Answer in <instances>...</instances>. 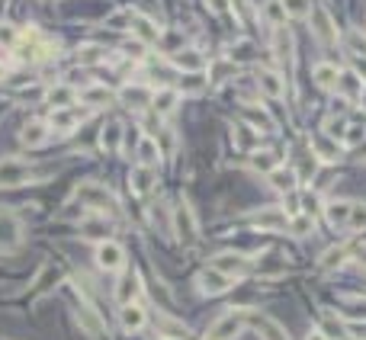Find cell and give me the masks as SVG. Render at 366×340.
<instances>
[{
  "mask_svg": "<svg viewBox=\"0 0 366 340\" xmlns=\"http://www.w3.org/2000/svg\"><path fill=\"white\" fill-rule=\"evenodd\" d=\"M74 199L81 205H87V209L93 212H116L119 209V202H116V196L106 190L103 183H96V180H87V183H81L74 190Z\"/></svg>",
  "mask_w": 366,
  "mask_h": 340,
  "instance_id": "obj_1",
  "label": "cell"
},
{
  "mask_svg": "<svg viewBox=\"0 0 366 340\" xmlns=\"http://www.w3.org/2000/svg\"><path fill=\"white\" fill-rule=\"evenodd\" d=\"M171 231H177V241L180 244H193L199 237V222H196V212L186 199H180L177 209L171 212Z\"/></svg>",
  "mask_w": 366,
  "mask_h": 340,
  "instance_id": "obj_2",
  "label": "cell"
},
{
  "mask_svg": "<svg viewBox=\"0 0 366 340\" xmlns=\"http://www.w3.org/2000/svg\"><path fill=\"white\" fill-rule=\"evenodd\" d=\"M250 314L248 311H225L222 318L212 324V334H209V340H235L238 334H241V327H244V321H248Z\"/></svg>",
  "mask_w": 366,
  "mask_h": 340,
  "instance_id": "obj_3",
  "label": "cell"
},
{
  "mask_svg": "<svg viewBox=\"0 0 366 340\" xmlns=\"http://www.w3.org/2000/svg\"><path fill=\"white\" fill-rule=\"evenodd\" d=\"M87 119V109H74V106H64V109H51L49 115V128L58 135H71L74 128H81V122Z\"/></svg>",
  "mask_w": 366,
  "mask_h": 340,
  "instance_id": "obj_4",
  "label": "cell"
},
{
  "mask_svg": "<svg viewBox=\"0 0 366 340\" xmlns=\"http://www.w3.org/2000/svg\"><path fill=\"white\" fill-rule=\"evenodd\" d=\"M32 180V167L19 158H4L0 160V186H23Z\"/></svg>",
  "mask_w": 366,
  "mask_h": 340,
  "instance_id": "obj_5",
  "label": "cell"
},
{
  "mask_svg": "<svg viewBox=\"0 0 366 340\" xmlns=\"http://www.w3.org/2000/svg\"><path fill=\"white\" fill-rule=\"evenodd\" d=\"M23 241V225L10 209H0V250H13Z\"/></svg>",
  "mask_w": 366,
  "mask_h": 340,
  "instance_id": "obj_6",
  "label": "cell"
},
{
  "mask_svg": "<svg viewBox=\"0 0 366 340\" xmlns=\"http://www.w3.org/2000/svg\"><path fill=\"white\" fill-rule=\"evenodd\" d=\"M196 286L203 295H222L231 289V276H225L222 269H215V267H205L203 273L196 276Z\"/></svg>",
  "mask_w": 366,
  "mask_h": 340,
  "instance_id": "obj_7",
  "label": "cell"
},
{
  "mask_svg": "<svg viewBox=\"0 0 366 340\" xmlns=\"http://www.w3.org/2000/svg\"><path fill=\"white\" fill-rule=\"evenodd\" d=\"M250 222H254L260 231H283V228H289V215H286V209H280V205H267V209L254 212V215H250Z\"/></svg>",
  "mask_w": 366,
  "mask_h": 340,
  "instance_id": "obj_8",
  "label": "cell"
},
{
  "mask_svg": "<svg viewBox=\"0 0 366 340\" xmlns=\"http://www.w3.org/2000/svg\"><path fill=\"white\" fill-rule=\"evenodd\" d=\"M122 263H126V250H122L116 241L96 244V267H100V269L113 273V269H122Z\"/></svg>",
  "mask_w": 366,
  "mask_h": 340,
  "instance_id": "obj_9",
  "label": "cell"
},
{
  "mask_svg": "<svg viewBox=\"0 0 366 340\" xmlns=\"http://www.w3.org/2000/svg\"><path fill=\"white\" fill-rule=\"evenodd\" d=\"M74 318H77V324H81V331L90 334V337H100V334H103V318L96 314V308L90 305V302H83V299L77 302Z\"/></svg>",
  "mask_w": 366,
  "mask_h": 340,
  "instance_id": "obj_10",
  "label": "cell"
},
{
  "mask_svg": "<svg viewBox=\"0 0 366 340\" xmlns=\"http://www.w3.org/2000/svg\"><path fill=\"white\" fill-rule=\"evenodd\" d=\"M312 32L318 36V42H325V45H334V42H337V29H334V19H331V13H327L325 6H315V10H312Z\"/></svg>",
  "mask_w": 366,
  "mask_h": 340,
  "instance_id": "obj_11",
  "label": "cell"
},
{
  "mask_svg": "<svg viewBox=\"0 0 366 340\" xmlns=\"http://www.w3.org/2000/svg\"><path fill=\"white\" fill-rule=\"evenodd\" d=\"M337 93L344 96V100H350V103L363 100V93H366L363 77H360L357 71H340V77H337Z\"/></svg>",
  "mask_w": 366,
  "mask_h": 340,
  "instance_id": "obj_12",
  "label": "cell"
},
{
  "mask_svg": "<svg viewBox=\"0 0 366 340\" xmlns=\"http://www.w3.org/2000/svg\"><path fill=\"white\" fill-rule=\"evenodd\" d=\"M132 36H135V42H141V45H154V42H161L164 29H161L154 19L138 16V13H135V19H132Z\"/></svg>",
  "mask_w": 366,
  "mask_h": 340,
  "instance_id": "obj_13",
  "label": "cell"
},
{
  "mask_svg": "<svg viewBox=\"0 0 366 340\" xmlns=\"http://www.w3.org/2000/svg\"><path fill=\"white\" fill-rule=\"evenodd\" d=\"M77 100H81V90L71 87V83H55V87L45 90V103H51V109L74 106Z\"/></svg>",
  "mask_w": 366,
  "mask_h": 340,
  "instance_id": "obj_14",
  "label": "cell"
},
{
  "mask_svg": "<svg viewBox=\"0 0 366 340\" xmlns=\"http://www.w3.org/2000/svg\"><path fill=\"white\" fill-rule=\"evenodd\" d=\"M350 215H353L350 199H331V202L325 205V218L331 228H347V225H350Z\"/></svg>",
  "mask_w": 366,
  "mask_h": 340,
  "instance_id": "obj_15",
  "label": "cell"
},
{
  "mask_svg": "<svg viewBox=\"0 0 366 340\" xmlns=\"http://www.w3.org/2000/svg\"><path fill=\"white\" fill-rule=\"evenodd\" d=\"M119 100L132 109H145L148 103L154 100V90L145 87V83H126V87L119 90Z\"/></svg>",
  "mask_w": 366,
  "mask_h": 340,
  "instance_id": "obj_16",
  "label": "cell"
},
{
  "mask_svg": "<svg viewBox=\"0 0 366 340\" xmlns=\"http://www.w3.org/2000/svg\"><path fill=\"white\" fill-rule=\"evenodd\" d=\"M49 135H51V128H49V122H26L23 128H19V141H23L26 148H42L45 141H49Z\"/></svg>",
  "mask_w": 366,
  "mask_h": 340,
  "instance_id": "obj_17",
  "label": "cell"
},
{
  "mask_svg": "<svg viewBox=\"0 0 366 340\" xmlns=\"http://www.w3.org/2000/svg\"><path fill=\"white\" fill-rule=\"evenodd\" d=\"M141 295V276L138 273H126L119 282H116V302L119 305H132Z\"/></svg>",
  "mask_w": 366,
  "mask_h": 340,
  "instance_id": "obj_18",
  "label": "cell"
},
{
  "mask_svg": "<svg viewBox=\"0 0 366 340\" xmlns=\"http://www.w3.org/2000/svg\"><path fill=\"white\" fill-rule=\"evenodd\" d=\"M215 269H222L225 276H248L250 273V263H248V257H241V254H218L215 257Z\"/></svg>",
  "mask_w": 366,
  "mask_h": 340,
  "instance_id": "obj_19",
  "label": "cell"
},
{
  "mask_svg": "<svg viewBox=\"0 0 366 340\" xmlns=\"http://www.w3.org/2000/svg\"><path fill=\"white\" fill-rule=\"evenodd\" d=\"M254 83H257V90H260V93L273 96V100H280V96L286 93V81H283L276 71H257Z\"/></svg>",
  "mask_w": 366,
  "mask_h": 340,
  "instance_id": "obj_20",
  "label": "cell"
},
{
  "mask_svg": "<svg viewBox=\"0 0 366 340\" xmlns=\"http://www.w3.org/2000/svg\"><path fill=\"white\" fill-rule=\"evenodd\" d=\"M154 331H158L161 337H171V340L190 337V327H186L183 321H177V318H171V314H164V311L154 318Z\"/></svg>",
  "mask_w": 366,
  "mask_h": 340,
  "instance_id": "obj_21",
  "label": "cell"
},
{
  "mask_svg": "<svg viewBox=\"0 0 366 340\" xmlns=\"http://www.w3.org/2000/svg\"><path fill=\"white\" fill-rule=\"evenodd\" d=\"M154 180H158V173H154V167H135L132 177H128V186H132L135 196H145V192L154 190Z\"/></svg>",
  "mask_w": 366,
  "mask_h": 340,
  "instance_id": "obj_22",
  "label": "cell"
},
{
  "mask_svg": "<svg viewBox=\"0 0 366 340\" xmlns=\"http://www.w3.org/2000/svg\"><path fill=\"white\" fill-rule=\"evenodd\" d=\"M119 324L126 327V331H132V334H135V331H141V327L148 324L145 308L135 305V302H132V305H122V308H119Z\"/></svg>",
  "mask_w": 366,
  "mask_h": 340,
  "instance_id": "obj_23",
  "label": "cell"
},
{
  "mask_svg": "<svg viewBox=\"0 0 366 340\" xmlns=\"http://www.w3.org/2000/svg\"><path fill=\"white\" fill-rule=\"evenodd\" d=\"M122 135H126V128H122V122H106L100 132V148L106 154H116L122 148Z\"/></svg>",
  "mask_w": 366,
  "mask_h": 340,
  "instance_id": "obj_24",
  "label": "cell"
},
{
  "mask_svg": "<svg viewBox=\"0 0 366 340\" xmlns=\"http://www.w3.org/2000/svg\"><path fill=\"white\" fill-rule=\"evenodd\" d=\"M254 324H257V334H260V340H289V334L283 331L280 321L267 318V314H254Z\"/></svg>",
  "mask_w": 366,
  "mask_h": 340,
  "instance_id": "obj_25",
  "label": "cell"
},
{
  "mask_svg": "<svg viewBox=\"0 0 366 340\" xmlns=\"http://www.w3.org/2000/svg\"><path fill=\"white\" fill-rule=\"evenodd\" d=\"M177 103H180V93H177V90L164 87V90H154L151 109H154V113H158V115H171L173 109H177Z\"/></svg>",
  "mask_w": 366,
  "mask_h": 340,
  "instance_id": "obj_26",
  "label": "cell"
},
{
  "mask_svg": "<svg viewBox=\"0 0 366 340\" xmlns=\"http://www.w3.org/2000/svg\"><path fill=\"white\" fill-rule=\"evenodd\" d=\"M257 58H260V51H257V45L248 42V38H241V42H235L228 48V61L231 64H250V61H257Z\"/></svg>",
  "mask_w": 366,
  "mask_h": 340,
  "instance_id": "obj_27",
  "label": "cell"
},
{
  "mask_svg": "<svg viewBox=\"0 0 366 340\" xmlns=\"http://www.w3.org/2000/svg\"><path fill=\"white\" fill-rule=\"evenodd\" d=\"M81 103H87V106H109L113 103V90L103 87V83H90V87L81 90Z\"/></svg>",
  "mask_w": 366,
  "mask_h": 340,
  "instance_id": "obj_28",
  "label": "cell"
},
{
  "mask_svg": "<svg viewBox=\"0 0 366 340\" xmlns=\"http://www.w3.org/2000/svg\"><path fill=\"white\" fill-rule=\"evenodd\" d=\"M173 61H177V68H183L186 74H199V71L205 68V58L199 55L196 48H180L177 55H173Z\"/></svg>",
  "mask_w": 366,
  "mask_h": 340,
  "instance_id": "obj_29",
  "label": "cell"
},
{
  "mask_svg": "<svg viewBox=\"0 0 366 340\" xmlns=\"http://www.w3.org/2000/svg\"><path fill=\"white\" fill-rule=\"evenodd\" d=\"M312 77H315V83H318L321 90H337V77H340V71L334 68V64L321 61V64H315Z\"/></svg>",
  "mask_w": 366,
  "mask_h": 340,
  "instance_id": "obj_30",
  "label": "cell"
},
{
  "mask_svg": "<svg viewBox=\"0 0 366 340\" xmlns=\"http://www.w3.org/2000/svg\"><path fill=\"white\" fill-rule=\"evenodd\" d=\"M138 164L141 167H158L161 164V148L151 135H145V138L138 141Z\"/></svg>",
  "mask_w": 366,
  "mask_h": 340,
  "instance_id": "obj_31",
  "label": "cell"
},
{
  "mask_svg": "<svg viewBox=\"0 0 366 340\" xmlns=\"http://www.w3.org/2000/svg\"><path fill=\"white\" fill-rule=\"evenodd\" d=\"M250 167H254V170H263V173H273L276 167H280V154L270 151V148L254 151V154H250Z\"/></svg>",
  "mask_w": 366,
  "mask_h": 340,
  "instance_id": "obj_32",
  "label": "cell"
},
{
  "mask_svg": "<svg viewBox=\"0 0 366 340\" xmlns=\"http://www.w3.org/2000/svg\"><path fill=\"white\" fill-rule=\"evenodd\" d=\"M81 231L87 237H96V241H109V222L103 215H96V218H83V225H81Z\"/></svg>",
  "mask_w": 366,
  "mask_h": 340,
  "instance_id": "obj_33",
  "label": "cell"
},
{
  "mask_svg": "<svg viewBox=\"0 0 366 340\" xmlns=\"http://www.w3.org/2000/svg\"><path fill=\"white\" fill-rule=\"evenodd\" d=\"M270 183L289 196V192H295V186H299V177H295V170H283V167H276V170L270 173Z\"/></svg>",
  "mask_w": 366,
  "mask_h": 340,
  "instance_id": "obj_34",
  "label": "cell"
},
{
  "mask_svg": "<svg viewBox=\"0 0 366 340\" xmlns=\"http://www.w3.org/2000/svg\"><path fill=\"white\" fill-rule=\"evenodd\" d=\"M205 87H209V77H203V74H183V81L177 83V93L199 96Z\"/></svg>",
  "mask_w": 366,
  "mask_h": 340,
  "instance_id": "obj_35",
  "label": "cell"
},
{
  "mask_svg": "<svg viewBox=\"0 0 366 340\" xmlns=\"http://www.w3.org/2000/svg\"><path fill=\"white\" fill-rule=\"evenodd\" d=\"M109 58V51L103 45H81L77 48V64H103Z\"/></svg>",
  "mask_w": 366,
  "mask_h": 340,
  "instance_id": "obj_36",
  "label": "cell"
},
{
  "mask_svg": "<svg viewBox=\"0 0 366 340\" xmlns=\"http://www.w3.org/2000/svg\"><path fill=\"white\" fill-rule=\"evenodd\" d=\"M263 19H267L270 26H276V29H283V23H286V6H283V0H267V4H263Z\"/></svg>",
  "mask_w": 366,
  "mask_h": 340,
  "instance_id": "obj_37",
  "label": "cell"
},
{
  "mask_svg": "<svg viewBox=\"0 0 366 340\" xmlns=\"http://www.w3.org/2000/svg\"><path fill=\"white\" fill-rule=\"evenodd\" d=\"M244 115H248L250 125H257V132H270V128H273V119L257 106H244Z\"/></svg>",
  "mask_w": 366,
  "mask_h": 340,
  "instance_id": "obj_38",
  "label": "cell"
},
{
  "mask_svg": "<svg viewBox=\"0 0 366 340\" xmlns=\"http://www.w3.org/2000/svg\"><path fill=\"white\" fill-rule=\"evenodd\" d=\"M283 6H286V16H295V19L312 16V10H315L312 0H283Z\"/></svg>",
  "mask_w": 366,
  "mask_h": 340,
  "instance_id": "obj_39",
  "label": "cell"
},
{
  "mask_svg": "<svg viewBox=\"0 0 366 340\" xmlns=\"http://www.w3.org/2000/svg\"><path fill=\"white\" fill-rule=\"evenodd\" d=\"M235 68H238V64H231L228 61V58H218V61H212L209 64V81H225V77H231V74H235Z\"/></svg>",
  "mask_w": 366,
  "mask_h": 340,
  "instance_id": "obj_40",
  "label": "cell"
},
{
  "mask_svg": "<svg viewBox=\"0 0 366 340\" xmlns=\"http://www.w3.org/2000/svg\"><path fill=\"white\" fill-rule=\"evenodd\" d=\"M347 254H350V247H347V244H340V247H331L325 257H321V269H334V267H340V263L347 260Z\"/></svg>",
  "mask_w": 366,
  "mask_h": 340,
  "instance_id": "obj_41",
  "label": "cell"
},
{
  "mask_svg": "<svg viewBox=\"0 0 366 340\" xmlns=\"http://www.w3.org/2000/svg\"><path fill=\"white\" fill-rule=\"evenodd\" d=\"M276 58L280 61H293V36L286 29H276Z\"/></svg>",
  "mask_w": 366,
  "mask_h": 340,
  "instance_id": "obj_42",
  "label": "cell"
},
{
  "mask_svg": "<svg viewBox=\"0 0 366 340\" xmlns=\"http://www.w3.org/2000/svg\"><path fill=\"white\" fill-rule=\"evenodd\" d=\"M363 141H366V125H360V122H350V125L344 128V145L360 148Z\"/></svg>",
  "mask_w": 366,
  "mask_h": 340,
  "instance_id": "obj_43",
  "label": "cell"
},
{
  "mask_svg": "<svg viewBox=\"0 0 366 340\" xmlns=\"http://www.w3.org/2000/svg\"><path fill=\"white\" fill-rule=\"evenodd\" d=\"M132 19H135L132 10H119L113 16H106V26L109 29H132Z\"/></svg>",
  "mask_w": 366,
  "mask_h": 340,
  "instance_id": "obj_44",
  "label": "cell"
},
{
  "mask_svg": "<svg viewBox=\"0 0 366 340\" xmlns=\"http://www.w3.org/2000/svg\"><path fill=\"white\" fill-rule=\"evenodd\" d=\"M289 228H293V235H308V231H315V218L302 212V215L289 218Z\"/></svg>",
  "mask_w": 366,
  "mask_h": 340,
  "instance_id": "obj_45",
  "label": "cell"
},
{
  "mask_svg": "<svg viewBox=\"0 0 366 340\" xmlns=\"http://www.w3.org/2000/svg\"><path fill=\"white\" fill-rule=\"evenodd\" d=\"M315 170H318V158H315V154H305V158H302V164H299V170H295V177H299V180H312Z\"/></svg>",
  "mask_w": 366,
  "mask_h": 340,
  "instance_id": "obj_46",
  "label": "cell"
},
{
  "mask_svg": "<svg viewBox=\"0 0 366 340\" xmlns=\"http://www.w3.org/2000/svg\"><path fill=\"white\" fill-rule=\"evenodd\" d=\"M347 48H350L353 55L366 58V36H360V32H350V36H347Z\"/></svg>",
  "mask_w": 366,
  "mask_h": 340,
  "instance_id": "obj_47",
  "label": "cell"
},
{
  "mask_svg": "<svg viewBox=\"0 0 366 340\" xmlns=\"http://www.w3.org/2000/svg\"><path fill=\"white\" fill-rule=\"evenodd\" d=\"M257 269H260V273H267V276H276V273H283L286 267H283V260H276V254H270V260L260 263Z\"/></svg>",
  "mask_w": 366,
  "mask_h": 340,
  "instance_id": "obj_48",
  "label": "cell"
},
{
  "mask_svg": "<svg viewBox=\"0 0 366 340\" xmlns=\"http://www.w3.org/2000/svg\"><path fill=\"white\" fill-rule=\"evenodd\" d=\"M0 42L6 45H19V29H13V26H0Z\"/></svg>",
  "mask_w": 366,
  "mask_h": 340,
  "instance_id": "obj_49",
  "label": "cell"
},
{
  "mask_svg": "<svg viewBox=\"0 0 366 340\" xmlns=\"http://www.w3.org/2000/svg\"><path fill=\"white\" fill-rule=\"evenodd\" d=\"M318 151H321V158H327V160L337 158V145H334V141H327V138L318 141Z\"/></svg>",
  "mask_w": 366,
  "mask_h": 340,
  "instance_id": "obj_50",
  "label": "cell"
},
{
  "mask_svg": "<svg viewBox=\"0 0 366 340\" xmlns=\"http://www.w3.org/2000/svg\"><path fill=\"white\" fill-rule=\"evenodd\" d=\"M205 6H209L212 13H228L231 10V0H205Z\"/></svg>",
  "mask_w": 366,
  "mask_h": 340,
  "instance_id": "obj_51",
  "label": "cell"
},
{
  "mask_svg": "<svg viewBox=\"0 0 366 340\" xmlns=\"http://www.w3.org/2000/svg\"><path fill=\"white\" fill-rule=\"evenodd\" d=\"M305 340H327V334L321 331V327H312V331H308V337Z\"/></svg>",
  "mask_w": 366,
  "mask_h": 340,
  "instance_id": "obj_52",
  "label": "cell"
},
{
  "mask_svg": "<svg viewBox=\"0 0 366 340\" xmlns=\"http://www.w3.org/2000/svg\"><path fill=\"white\" fill-rule=\"evenodd\" d=\"M357 160H366V141H363V145L357 148Z\"/></svg>",
  "mask_w": 366,
  "mask_h": 340,
  "instance_id": "obj_53",
  "label": "cell"
},
{
  "mask_svg": "<svg viewBox=\"0 0 366 340\" xmlns=\"http://www.w3.org/2000/svg\"><path fill=\"white\" fill-rule=\"evenodd\" d=\"M0 4H6V0H0Z\"/></svg>",
  "mask_w": 366,
  "mask_h": 340,
  "instance_id": "obj_54",
  "label": "cell"
},
{
  "mask_svg": "<svg viewBox=\"0 0 366 340\" xmlns=\"http://www.w3.org/2000/svg\"><path fill=\"white\" fill-rule=\"evenodd\" d=\"M205 340H209V337H205Z\"/></svg>",
  "mask_w": 366,
  "mask_h": 340,
  "instance_id": "obj_55",
  "label": "cell"
}]
</instances>
